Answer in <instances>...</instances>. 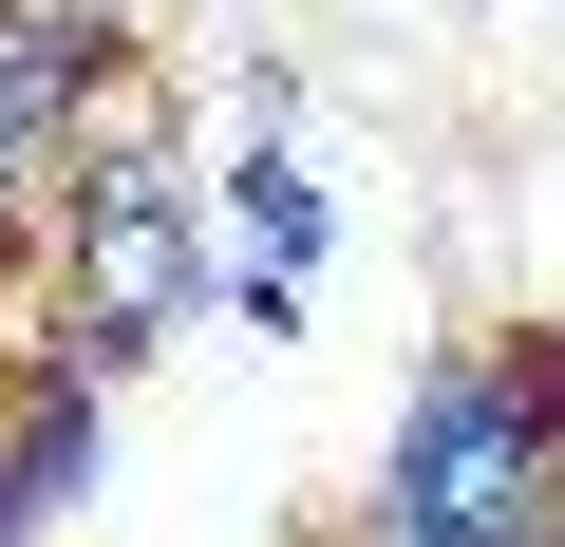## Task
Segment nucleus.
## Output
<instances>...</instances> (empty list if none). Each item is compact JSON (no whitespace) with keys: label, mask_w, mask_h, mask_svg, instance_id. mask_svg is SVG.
Instances as JSON below:
<instances>
[{"label":"nucleus","mask_w":565,"mask_h":547,"mask_svg":"<svg viewBox=\"0 0 565 547\" xmlns=\"http://www.w3.org/2000/svg\"><path fill=\"white\" fill-rule=\"evenodd\" d=\"M76 114H95V57H57V39H20V20H0V245L57 208V151H76Z\"/></svg>","instance_id":"20e7f679"},{"label":"nucleus","mask_w":565,"mask_h":547,"mask_svg":"<svg viewBox=\"0 0 565 547\" xmlns=\"http://www.w3.org/2000/svg\"><path fill=\"white\" fill-rule=\"evenodd\" d=\"M57 322L95 340V359H132V340H170L189 303H207V189H189V151L151 133V114H76V151H57Z\"/></svg>","instance_id":"f03ea898"},{"label":"nucleus","mask_w":565,"mask_h":547,"mask_svg":"<svg viewBox=\"0 0 565 547\" xmlns=\"http://www.w3.org/2000/svg\"><path fill=\"white\" fill-rule=\"evenodd\" d=\"M377 509L434 528V547H546V528H565V359H546V340H452V359L396 397Z\"/></svg>","instance_id":"f257e3e1"},{"label":"nucleus","mask_w":565,"mask_h":547,"mask_svg":"<svg viewBox=\"0 0 565 547\" xmlns=\"http://www.w3.org/2000/svg\"><path fill=\"white\" fill-rule=\"evenodd\" d=\"M359 547H434V528H396V509H377V528H359Z\"/></svg>","instance_id":"423d86ee"},{"label":"nucleus","mask_w":565,"mask_h":547,"mask_svg":"<svg viewBox=\"0 0 565 547\" xmlns=\"http://www.w3.org/2000/svg\"><path fill=\"white\" fill-rule=\"evenodd\" d=\"M0 20L57 39V57H114V39H132V0H0Z\"/></svg>","instance_id":"39448f33"},{"label":"nucleus","mask_w":565,"mask_h":547,"mask_svg":"<svg viewBox=\"0 0 565 547\" xmlns=\"http://www.w3.org/2000/svg\"><path fill=\"white\" fill-rule=\"evenodd\" d=\"M0 547H20V491H0Z\"/></svg>","instance_id":"0eeeda50"},{"label":"nucleus","mask_w":565,"mask_h":547,"mask_svg":"<svg viewBox=\"0 0 565 547\" xmlns=\"http://www.w3.org/2000/svg\"><path fill=\"white\" fill-rule=\"evenodd\" d=\"M207 284H226L245 322H302V284H321V189L282 170V151L226 170V264H207Z\"/></svg>","instance_id":"7ed1b4c3"}]
</instances>
